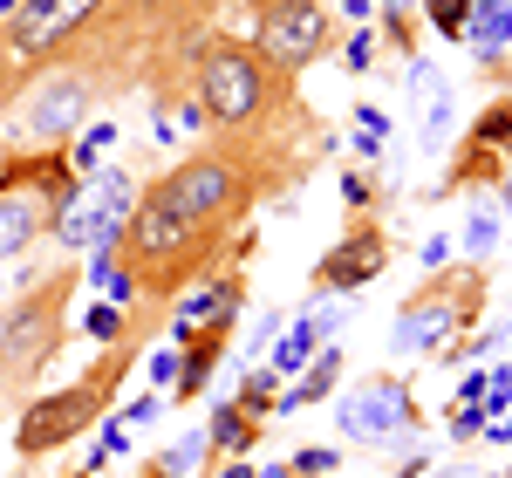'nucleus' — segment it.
Segmentation results:
<instances>
[{"instance_id":"obj_1","label":"nucleus","mask_w":512,"mask_h":478,"mask_svg":"<svg viewBox=\"0 0 512 478\" xmlns=\"http://www.w3.org/2000/svg\"><path fill=\"white\" fill-rule=\"evenodd\" d=\"M192 103L212 130H267L294 103V76H280L253 41L212 35L192 62Z\"/></svg>"},{"instance_id":"obj_2","label":"nucleus","mask_w":512,"mask_h":478,"mask_svg":"<svg viewBox=\"0 0 512 478\" xmlns=\"http://www.w3.org/2000/svg\"><path fill=\"white\" fill-rule=\"evenodd\" d=\"M485 267H437L403 308H396V349L403 356H437V362H465V335H472V321L485 315Z\"/></svg>"},{"instance_id":"obj_3","label":"nucleus","mask_w":512,"mask_h":478,"mask_svg":"<svg viewBox=\"0 0 512 478\" xmlns=\"http://www.w3.org/2000/svg\"><path fill=\"white\" fill-rule=\"evenodd\" d=\"M130 342H117V349H103L96 356V369L89 376H76V383H62V390H48V397H35L28 410H21V424H14V451L21 458H48V451H62V444H76L96 417H103V403L117 397V383L130 376Z\"/></svg>"},{"instance_id":"obj_4","label":"nucleus","mask_w":512,"mask_h":478,"mask_svg":"<svg viewBox=\"0 0 512 478\" xmlns=\"http://www.w3.org/2000/svg\"><path fill=\"white\" fill-rule=\"evenodd\" d=\"M76 267H62L55 280L28 287L7 321H0V383H35L41 369L55 362V349L69 342V294H76Z\"/></svg>"},{"instance_id":"obj_5","label":"nucleus","mask_w":512,"mask_h":478,"mask_svg":"<svg viewBox=\"0 0 512 478\" xmlns=\"http://www.w3.org/2000/svg\"><path fill=\"white\" fill-rule=\"evenodd\" d=\"M335 41H342V21L328 14V0H253V48L280 76L315 69Z\"/></svg>"},{"instance_id":"obj_6","label":"nucleus","mask_w":512,"mask_h":478,"mask_svg":"<svg viewBox=\"0 0 512 478\" xmlns=\"http://www.w3.org/2000/svg\"><path fill=\"white\" fill-rule=\"evenodd\" d=\"M417 397H410V383L390 376V369H376V376H362L349 383L342 397H335V431L355 444H403L417 438Z\"/></svg>"},{"instance_id":"obj_7","label":"nucleus","mask_w":512,"mask_h":478,"mask_svg":"<svg viewBox=\"0 0 512 478\" xmlns=\"http://www.w3.org/2000/svg\"><path fill=\"white\" fill-rule=\"evenodd\" d=\"M130 205H137V178H123L117 164L110 171H89L69 205L55 212V239H62V253H89V246H110L123 233V219H130Z\"/></svg>"},{"instance_id":"obj_8","label":"nucleus","mask_w":512,"mask_h":478,"mask_svg":"<svg viewBox=\"0 0 512 478\" xmlns=\"http://www.w3.org/2000/svg\"><path fill=\"white\" fill-rule=\"evenodd\" d=\"M383 267H390V233H383V219H376V212H355L349 233L315 260V301H328V294H362L369 280H383Z\"/></svg>"},{"instance_id":"obj_9","label":"nucleus","mask_w":512,"mask_h":478,"mask_svg":"<svg viewBox=\"0 0 512 478\" xmlns=\"http://www.w3.org/2000/svg\"><path fill=\"white\" fill-rule=\"evenodd\" d=\"M89 96H96L89 76H76V69H48V82H41L35 103H28V137H35V144H62V137L82 123Z\"/></svg>"},{"instance_id":"obj_10","label":"nucleus","mask_w":512,"mask_h":478,"mask_svg":"<svg viewBox=\"0 0 512 478\" xmlns=\"http://www.w3.org/2000/svg\"><path fill=\"white\" fill-rule=\"evenodd\" d=\"M410 96H417V151L444 158L458 130H451V82L437 76V62H424V55L410 62Z\"/></svg>"},{"instance_id":"obj_11","label":"nucleus","mask_w":512,"mask_h":478,"mask_svg":"<svg viewBox=\"0 0 512 478\" xmlns=\"http://www.w3.org/2000/svg\"><path fill=\"white\" fill-rule=\"evenodd\" d=\"M239 308H246V274L239 267L198 280V287H185V301L171 308V342H185L192 328H205V321H219V315H239Z\"/></svg>"},{"instance_id":"obj_12","label":"nucleus","mask_w":512,"mask_h":478,"mask_svg":"<svg viewBox=\"0 0 512 478\" xmlns=\"http://www.w3.org/2000/svg\"><path fill=\"white\" fill-rule=\"evenodd\" d=\"M335 383H342V349H315V362L280 390V410L274 417H294V410H308V403H321V397H335Z\"/></svg>"},{"instance_id":"obj_13","label":"nucleus","mask_w":512,"mask_h":478,"mask_svg":"<svg viewBox=\"0 0 512 478\" xmlns=\"http://www.w3.org/2000/svg\"><path fill=\"white\" fill-rule=\"evenodd\" d=\"M205 438H212V451H226V458H253V444H260V417H246L233 397H219L212 424H205Z\"/></svg>"},{"instance_id":"obj_14","label":"nucleus","mask_w":512,"mask_h":478,"mask_svg":"<svg viewBox=\"0 0 512 478\" xmlns=\"http://www.w3.org/2000/svg\"><path fill=\"white\" fill-rule=\"evenodd\" d=\"M512 41V0H472L465 14V48L472 55H499Z\"/></svg>"},{"instance_id":"obj_15","label":"nucleus","mask_w":512,"mask_h":478,"mask_svg":"<svg viewBox=\"0 0 512 478\" xmlns=\"http://www.w3.org/2000/svg\"><path fill=\"white\" fill-rule=\"evenodd\" d=\"M315 349H328V342H321V328H315V321L301 315L294 328H280V349H274V362H267V369H274L280 383H287V376H301V369L315 362Z\"/></svg>"},{"instance_id":"obj_16","label":"nucleus","mask_w":512,"mask_h":478,"mask_svg":"<svg viewBox=\"0 0 512 478\" xmlns=\"http://www.w3.org/2000/svg\"><path fill=\"white\" fill-rule=\"evenodd\" d=\"M465 144H478V151H492V158H512V89L499 96V103H485L472 117V130H465Z\"/></svg>"},{"instance_id":"obj_17","label":"nucleus","mask_w":512,"mask_h":478,"mask_svg":"<svg viewBox=\"0 0 512 478\" xmlns=\"http://www.w3.org/2000/svg\"><path fill=\"white\" fill-rule=\"evenodd\" d=\"M233 403H239V410H246V417H260V424H267V417H274V410H280V376H274V369H267V362H253V369L239 376Z\"/></svg>"},{"instance_id":"obj_18","label":"nucleus","mask_w":512,"mask_h":478,"mask_svg":"<svg viewBox=\"0 0 512 478\" xmlns=\"http://www.w3.org/2000/svg\"><path fill=\"white\" fill-rule=\"evenodd\" d=\"M499 239H506V219H499L492 205H478L472 219H465V253H472L478 267H485V260L499 253Z\"/></svg>"},{"instance_id":"obj_19","label":"nucleus","mask_w":512,"mask_h":478,"mask_svg":"<svg viewBox=\"0 0 512 478\" xmlns=\"http://www.w3.org/2000/svg\"><path fill=\"white\" fill-rule=\"evenodd\" d=\"M355 117V151H362V158H383V144H390V110H376V103H355L349 110Z\"/></svg>"},{"instance_id":"obj_20","label":"nucleus","mask_w":512,"mask_h":478,"mask_svg":"<svg viewBox=\"0 0 512 478\" xmlns=\"http://www.w3.org/2000/svg\"><path fill=\"white\" fill-rule=\"evenodd\" d=\"M417 14H424V28L437 41H465V14H472V0H417Z\"/></svg>"},{"instance_id":"obj_21","label":"nucleus","mask_w":512,"mask_h":478,"mask_svg":"<svg viewBox=\"0 0 512 478\" xmlns=\"http://www.w3.org/2000/svg\"><path fill=\"white\" fill-rule=\"evenodd\" d=\"M205 451H212V438H205V431H185V438L164 451V472L171 478H198L205 472Z\"/></svg>"},{"instance_id":"obj_22","label":"nucleus","mask_w":512,"mask_h":478,"mask_svg":"<svg viewBox=\"0 0 512 478\" xmlns=\"http://www.w3.org/2000/svg\"><path fill=\"white\" fill-rule=\"evenodd\" d=\"M82 328H89V342H103V349H117V342H130V315H123L117 301H96Z\"/></svg>"},{"instance_id":"obj_23","label":"nucleus","mask_w":512,"mask_h":478,"mask_svg":"<svg viewBox=\"0 0 512 478\" xmlns=\"http://www.w3.org/2000/svg\"><path fill=\"white\" fill-rule=\"evenodd\" d=\"M110 144H117V123H89V130H82V144L69 151V164H76V178H89V171H96V158H103Z\"/></svg>"},{"instance_id":"obj_24","label":"nucleus","mask_w":512,"mask_h":478,"mask_svg":"<svg viewBox=\"0 0 512 478\" xmlns=\"http://www.w3.org/2000/svg\"><path fill=\"white\" fill-rule=\"evenodd\" d=\"M335 185H342V205L349 212H376V199H390V185H376L369 171H342Z\"/></svg>"},{"instance_id":"obj_25","label":"nucleus","mask_w":512,"mask_h":478,"mask_svg":"<svg viewBox=\"0 0 512 478\" xmlns=\"http://www.w3.org/2000/svg\"><path fill=\"white\" fill-rule=\"evenodd\" d=\"M335 465H342V451H335V444H308V451H294V458H287V472H294V478H328Z\"/></svg>"},{"instance_id":"obj_26","label":"nucleus","mask_w":512,"mask_h":478,"mask_svg":"<svg viewBox=\"0 0 512 478\" xmlns=\"http://www.w3.org/2000/svg\"><path fill=\"white\" fill-rule=\"evenodd\" d=\"M369 62H376V28H355V35L342 41V69H349V76H369Z\"/></svg>"},{"instance_id":"obj_27","label":"nucleus","mask_w":512,"mask_h":478,"mask_svg":"<svg viewBox=\"0 0 512 478\" xmlns=\"http://www.w3.org/2000/svg\"><path fill=\"white\" fill-rule=\"evenodd\" d=\"M485 424H492V417H485V403H458V410H451V444H472Z\"/></svg>"},{"instance_id":"obj_28","label":"nucleus","mask_w":512,"mask_h":478,"mask_svg":"<svg viewBox=\"0 0 512 478\" xmlns=\"http://www.w3.org/2000/svg\"><path fill=\"white\" fill-rule=\"evenodd\" d=\"M280 328H287L280 308H274V315H260V321H253V335H246V356H267V349L280 342Z\"/></svg>"},{"instance_id":"obj_29","label":"nucleus","mask_w":512,"mask_h":478,"mask_svg":"<svg viewBox=\"0 0 512 478\" xmlns=\"http://www.w3.org/2000/svg\"><path fill=\"white\" fill-rule=\"evenodd\" d=\"M158 410H164V397H158V390H144V397H130V403L117 410V424H123V431H130V424H151Z\"/></svg>"},{"instance_id":"obj_30","label":"nucleus","mask_w":512,"mask_h":478,"mask_svg":"<svg viewBox=\"0 0 512 478\" xmlns=\"http://www.w3.org/2000/svg\"><path fill=\"white\" fill-rule=\"evenodd\" d=\"M349 315H355V301H335V308H315V328H321V342H335V335H342V328H349Z\"/></svg>"},{"instance_id":"obj_31","label":"nucleus","mask_w":512,"mask_h":478,"mask_svg":"<svg viewBox=\"0 0 512 478\" xmlns=\"http://www.w3.org/2000/svg\"><path fill=\"white\" fill-rule=\"evenodd\" d=\"M171 376H178V349H158L151 356V383H171Z\"/></svg>"},{"instance_id":"obj_32","label":"nucleus","mask_w":512,"mask_h":478,"mask_svg":"<svg viewBox=\"0 0 512 478\" xmlns=\"http://www.w3.org/2000/svg\"><path fill=\"white\" fill-rule=\"evenodd\" d=\"M437 267H451V239H431L424 246V274H437Z\"/></svg>"},{"instance_id":"obj_33","label":"nucleus","mask_w":512,"mask_h":478,"mask_svg":"<svg viewBox=\"0 0 512 478\" xmlns=\"http://www.w3.org/2000/svg\"><path fill=\"white\" fill-rule=\"evenodd\" d=\"M14 89H21V76H14V62H7V41H0V103H7Z\"/></svg>"},{"instance_id":"obj_34","label":"nucleus","mask_w":512,"mask_h":478,"mask_svg":"<svg viewBox=\"0 0 512 478\" xmlns=\"http://www.w3.org/2000/svg\"><path fill=\"white\" fill-rule=\"evenodd\" d=\"M478 397H485V369H472V376L458 383V403H478Z\"/></svg>"},{"instance_id":"obj_35","label":"nucleus","mask_w":512,"mask_h":478,"mask_svg":"<svg viewBox=\"0 0 512 478\" xmlns=\"http://www.w3.org/2000/svg\"><path fill=\"white\" fill-rule=\"evenodd\" d=\"M212 478H253V458H226V465H219Z\"/></svg>"},{"instance_id":"obj_36","label":"nucleus","mask_w":512,"mask_h":478,"mask_svg":"<svg viewBox=\"0 0 512 478\" xmlns=\"http://www.w3.org/2000/svg\"><path fill=\"white\" fill-rule=\"evenodd\" d=\"M342 14H349L355 28H369V14H376V0H349V7H342Z\"/></svg>"},{"instance_id":"obj_37","label":"nucleus","mask_w":512,"mask_h":478,"mask_svg":"<svg viewBox=\"0 0 512 478\" xmlns=\"http://www.w3.org/2000/svg\"><path fill=\"white\" fill-rule=\"evenodd\" d=\"M424 478H485V472H472V465H431Z\"/></svg>"},{"instance_id":"obj_38","label":"nucleus","mask_w":512,"mask_h":478,"mask_svg":"<svg viewBox=\"0 0 512 478\" xmlns=\"http://www.w3.org/2000/svg\"><path fill=\"white\" fill-rule=\"evenodd\" d=\"M431 465H437L431 451H417V458H410V465H403V478H424V472H431Z\"/></svg>"},{"instance_id":"obj_39","label":"nucleus","mask_w":512,"mask_h":478,"mask_svg":"<svg viewBox=\"0 0 512 478\" xmlns=\"http://www.w3.org/2000/svg\"><path fill=\"white\" fill-rule=\"evenodd\" d=\"M253 478H294L287 465H253Z\"/></svg>"},{"instance_id":"obj_40","label":"nucleus","mask_w":512,"mask_h":478,"mask_svg":"<svg viewBox=\"0 0 512 478\" xmlns=\"http://www.w3.org/2000/svg\"><path fill=\"white\" fill-rule=\"evenodd\" d=\"M14 7H21V0H0V21H7V14H14Z\"/></svg>"},{"instance_id":"obj_41","label":"nucleus","mask_w":512,"mask_h":478,"mask_svg":"<svg viewBox=\"0 0 512 478\" xmlns=\"http://www.w3.org/2000/svg\"><path fill=\"white\" fill-rule=\"evenodd\" d=\"M76 478H89V472H76Z\"/></svg>"},{"instance_id":"obj_42","label":"nucleus","mask_w":512,"mask_h":478,"mask_svg":"<svg viewBox=\"0 0 512 478\" xmlns=\"http://www.w3.org/2000/svg\"><path fill=\"white\" fill-rule=\"evenodd\" d=\"M485 478H492V472H485Z\"/></svg>"}]
</instances>
